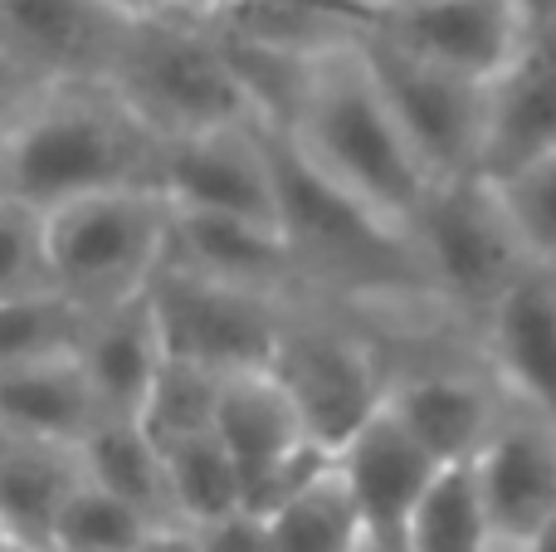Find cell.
<instances>
[{"label":"cell","instance_id":"1","mask_svg":"<svg viewBox=\"0 0 556 552\" xmlns=\"http://www.w3.org/2000/svg\"><path fill=\"white\" fill-rule=\"evenodd\" d=\"M278 137L313 172H323L332 186H342L401 230H410L415 211L434 186L386 108L381 84L362 54V35L317 54L303 103Z\"/></svg>","mask_w":556,"mask_h":552},{"label":"cell","instance_id":"2","mask_svg":"<svg viewBox=\"0 0 556 552\" xmlns=\"http://www.w3.org/2000/svg\"><path fill=\"white\" fill-rule=\"evenodd\" d=\"M156 133L113 84H59L0 147V196L54 211L78 196L156 186Z\"/></svg>","mask_w":556,"mask_h":552},{"label":"cell","instance_id":"3","mask_svg":"<svg viewBox=\"0 0 556 552\" xmlns=\"http://www.w3.org/2000/svg\"><path fill=\"white\" fill-rule=\"evenodd\" d=\"M108 84L152 127L156 142L230 123H260L215 29L191 5L142 10Z\"/></svg>","mask_w":556,"mask_h":552},{"label":"cell","instance_id":"4","mask_svg":"<svg viewBox=\"0 0 556 552\" xmlns=\"http://www.w3.org/2000/svg\"><path fill=\"white\" fill-rule=\"evenodd\" d=\"M415 260L425 269L430 299L440 313L479 328L493 303L513 289L528 269H538L489 176L430 186L425 205L410 221Z\"/></svg>","mask_w":556,"mask_h":552},{"label":"cell","instance_id":"5","mask_svg":"<svg viewBox=\"0 0 556 552\" xmlns=\"http://www.w3.org/2000/svg\"><path fill=\"white\" fill-rule=\"evenodd\" d=\"M166 221L172 201L156 186L78 196L45 211L54 289L84 313L147 293L166 260Z\"/></svg>","mask_w":556,"mask_h":552},{"label":"cell","instance_id":"6","mask_svg":"<svg viewBox=\"0 0 556 552\" xmlns=\"http://www.w3.org/2000/svg\"><path fill=\"white\" fill-rule=\"evenodd\" d=\"M274 381L298 406L307 436L337 450L362 421L386 406L391 362L362 328L342 323L332 303L298 299L269 362Z\"/></svg>","mask_w":556,"mask_h":552},{"label":"cell","instance_id":"7","mask_svg":"<svg viewBox=\"0 0 556 552\" xmlns=\"http://www.w3.org/2000/svg\"><path fill=\"white\" fill-rule=\"evenodd\" d=\"M362 54L371 64L376 84H381V98L391 108L395 127L405 133L410 152L420 156L425 176L434 186L483 176L489 84L405 54V49H395L391 39L371 35V29H362Z\"/></svg>","mask_w":556,"mask_h":552},{"label":"cell","instance_id":"8","mask_svg":"<svg viewBox=\"0 0 556 552\" xmlns=\"http://www.w3.org/2000/svg\"><path fill=\"white\" fill-rule=\"evenodd\" d=\"M156 328L172 357H186L205 372H269L283 323L298 299H278L244 284L201 279L186 269H156L147 284Z\"/></svg>","mask_w":556,"mask_h":552},{"label":"cell","instance_id":"9","mask_svg":"<svg viewBox=\"0 0 556 552\" xmlns=\"http://www.w3.org/2000/svg\"><path fill=\"white\" fill-rule=\"evenodd\" d=\"M142 10L117 0H0V54L39 84H108Z\"/></svg>","mask_w":556,"mask_h":552},{"label":"cell","instance_id":"10","mask_svg":"<svg viewBox=\"0 0 556 552\" xmlns=\"http://www.w3.org/2000/svg\"><path fill=\"white\" fill-rule=\"evenodd\" d=\"M156 191L191 211H225L278 225L274 137L260 123H230L162 142Z\"/></svg>","mask_w":556,"mask_h":552},{"label":"cell","instance_id":"11","mask_svg":"<svg viewBox=\"0 0 556 552\" xmlns=\"http://www.w3.org/2000/svg\"><path fill=\"white\" fill-rule=\"evenodd\" d=\"M366 29L483 84H493L528 45V20L513 0H381Z\"/></svg>","mask_w":556,"mask_h":552},{"label":"cell","instance_id":"12","mask_svg":"<svg viewBox=\"0 0 556 552\" xmlns=\"http://www.w3.org/2000/svg\"><path fill=\"white\" fill-rule=\"evenodd\" d=\"M498 552H522L556 514V421L518 406L498 416L493 436L469 460Z\"/></svg>","mask_w":556,"mask_h":552},{"label":"cell","instance_id":"13","mask_svg":"<svg viewBox=\"0 0 556 552\" xmlns=\"http://www.w3.org/2000/svg\"><path fill=\"white\" fill-rule=\"evenodd\" d=\"M332 465L342 475L346 494H352L356 514L366 524V538L391 552L405 548V528H410L420 499L440 479V460L381 406L371 421L352 430L342 446L332 450Z\"/></svg>","mask_w":556,"mask_h":552},{"label":"cell","instance_id":"14","mask_svg":"<svg viewBox=\"0 0 556 552\" xmlns=\"http://www.w3.org/2000/svg\"><path fill=\"white\" fill-rule=\"evenodd\" d=\"M386 406L440 465H469L508 411V391L498 387L489 362L479 367L425 362V367H391Z\"/></svg>","mask_w":556,"mask_h":552},{"label":"cell","instance_id":"15","mask_svg":"<svg viewBox=\"0 0 556 552\" xmlns=\"http://www.w3.org/2000/svg\"><path fill=\"white\" fill-rule=\"evenodd\" d=\"M162 269H186V274H201V279L244 284V289H264V293H278V299H303L283 230L269 221H250V215L172 205Z\"/></svg>","mask_w":556,"mask_h":552},{"label":"cell","instance_id":"16","mask_svg":"<svg viewBox=\"0 0 556 552\" xmlns=\"http://www.w3.org/2000/svg\"><path fill=\"white\" fill-rule=\"evenodd\" d=\"M479 352L518 406L556 421V269H528L479 323Z\"/></svg>","mask_w":556,"mask_h":552},{"label":"cell","instance_id":"17","mask_svg":"<svg viewBox=\"0 0 556 552\" xmlns=\"http://www.w3.org/2000/svg\"><path fill=\"white\" fill-rule=\"evenodd\" d=\"M74 357L84 367L88 387H93L98 411L137 421L142 397L152 391L156 372L166 362V342H162V328H156L152 299L137 293V299H123L113 309L88 313Z\"/></svg>","mask_w":556,"mask_h":552},{"label":"cell","instance_id":"18","mask_svg":"<svg viewBox=\"0 0 556 552\" xmlns=\"http://www.w3.org/2000/svg\"><path fill=\"white\" fill-rule=\"evenodd\" d=\"M103 421L74 352L0 367V436L35 446H78Z\"/></svg>","mask_w":556,"mask_h":552},{"label":"cell","instance_id":"19","mask_svg":"<svg viewBox=\"0 0 556 552\" xmlns=\"http://www.w3.org/2000/svg\"><path fill=\"white\" fill-rule=\"evenodd\" d=\"M74 455H78L84 479H93L98 489L117 494L123 504H132L137 514L152 518V524H176L166 455L132 416H103L74 446Z\"/></svg>","mask_w":556,"mask_h":552},{"label":"cell","instance_id":"20","mask_svg":"<svg viewBox=\"0 0 556 552\" xmlns=\"http://www.w3.org/2000/svg\"><path fill=\"white\" fill-rule=\"evenodd\" d=\"M78 485L74 446H35V440H5L0 446V524L10 543L49 548L59 509Z\"/></svg>","mask_w":556,"mask_h":552},{"label":"cell","instance_id":"21","mask_svg":"<svg viewBox=\"0 0 556 552\" xmlns=\"http://www.w3.org/2000/svg\"><path fill=\"white\" fill-rule=\"evenodd\" d=\"M264 518H269V552H356L366 543V524L337 465H327L313 485H303Z\"/></svg>","mask_w":556,"mask_h":552},{"label":"cell","instance_id":"22","mask_svg":"<svg viewBox=\"0 0 556 552\" xmlns=\"http://www.w3.org/2000/svg\"><path fill=\"white\" fill-rule=\"evenodd\" d=\"M401 552H498L479 499L473 465H444L430 494L420 499Z\"/></svg>","mask_w":556,"mask_h":552},{"label":"cell","instance_id":"23","mask_svg":"<svg viewBox=\"0 0 556 552\" xmlns=\"http://www.w3.org/2000/svg\"><path fill=\"white\" fill-rule=\"evenodd\" d=\"M162 455H166V479H172L176 524H205V518H220L230 509H244L240 465H235V455L225 450V440L215 430L181 440V446L162 450Z\"/></svg>","mask_w":556,"mask_h":552},{"label":"cell","instance_id":"24","mask_svg":"<svg viewBox=\"0 0 556 552\" xmlns=\"http://www.w3.org/2000/svg\"><path fill=\"white\" fill-rule=\"evenodd\" d=\"M220 381H225L220 372H205V367H195V362L166 352L152 391L142 397L137 426H142L162 450L181 446V440H191V436H205V430H215Z\"/></svg>","mask_w":556,"mask_h":552},{"label":"cell","instance_id":"25","mask_svg":"<svg viewBox=\"0 0 556 552\" xmlns=\"http://www.w3.org/2000/svg\"><path fill=\"white\" fill-rule=\"evenodd\" d=\"M152 528H166V524H152L132 504H123L117 494L84 479V469H78V485L64 499V509H59V524L49 543L68 552H132Z\"/></svg>","mask_w":556,"mask_h":552},{"label":"cell","instance_id":"26","mask_svg":"<svg viewBox=\"0 0 556 552\" xmlns=\"http://www.w3.org/2000/svg\"><path fill=\"white\" fill-rule=\"evenodd\" d=\"M59 293L49 269V225L45 211L0 196V303Z\"/></svg>","mask_w":556,"mask_h":552},{"label":"cell","instance_id":"27","mask_svg":"<svg viewBox=\"0 0 556 552\" xmlns=\"http://www.w3.org/2000/svg\"><path fill=\"white\" fill-rule=\"evenodd\" d=\"M508 205L513 225H518L522 244H528L532 264L542 269H556V152L528 162L522 172L493 181Z\"/></svg>","mask_w":556,"mask_h":552},{"label":"cell","instance_id":"28","mask_svg":"<svg viewBox=\"0 0 556 552\" xmlns=\"http://www.w3.org/2000/svg\"><path fill=\"white\" fill-rule=\"evenodd\" d=\"M195 538V552H269V518L254 509H230L205 524H186Z\"/></svg>","mask_w":556,"mask_h":552},{"label":"cell","instance_id":"29","mask_svg":"<svg viewBox=\"0 0 556 552\" xmlns=\"http://www.w3.org/2000/svg\"><path fill=\"white\" fill-rule=\"evenodd\" d=\"M49 84H39L35 74H25L20 64H10L5 54H0V147H5V137L15 133L20 123H25V113L45 98Z\"/></svg>","mask_w":556,"mask_h":552},{"label":"cell","instance_id":"30","mask_svg":"<svg viewBox=\"0 0 556 552\" xmlns=\"http://www.w3.org/2000/svg\"><path fill=\"white\" fill-rule=\"evenodd\" d=\"M132 552H195V538L186 524H166V528H152Z\"/></svg>","mask_w":556,"mask_h":552},{"label":"cell","instance_id":"31","mask_svg":"<svg viewBox=\"0 0 556 552\" xmlns=\"http://www.w3.org/2000/svg\"><path fill=\"white\" fill-rule=\"evenodd\" d=\"M513 5H518V10H522V20H528V35L556 20V0H513Z\"/></svg>","mask_w":556,"mask_h":552},{"label":"cell","instance_id":"32","mask_svg":"<svg viewBox=\"0 0 556 552\" xmlns=\"http://www.w3.org/2000/svg\"><path fill=\"white\" fill-rule=\"evenodd\" d=\"M522 552H556V514H552L547 524L538 528V534H532V543L522 548Z\"/></svg>","mask_w":556,"mask_h":552},{"label":"cell","instance_id":"33","mask_svg":"<svg viewBox=\"0 0 556 552\" xmlns=\"http://www.w3.org/2000/svg\"><path fill=\"white\" fill-rule=\"evenodd\" d=\"M117 5H127V10H152L156 0H117Z\"/></svg>","mask_w":556,"mask_h":552},{"label":"cell","instance_id":"34","mask_svg":"<svg viewBox=\"0 0 556 552\" xmlns=\"http://www.w3.org/2000/svg\"><path fill=\"white\" fill-rule=\"evenodd\" d=\"M356 552H391V548H381V543H371V538H366V543L356 548Z\"/></svg>","mask_w":556,"mask_h":552},{"label":"cell","instance_id":"35","mask_svg":"<svg viewBox=\"0 0 556 552\" xmlns=\"http://www.w3.org/2000/svg\"><path fill=\"white\" fill-rule=\"evenodd\" d=\"M10 543V534H5V524H0V548H5Z\"/></svg>","mask_w":556,"mask_h":552},{"label":"cell","instance_id":"36","mask_svg":"<svg viewBox=\"0 0 556 552\" xmlns=\"http://www.w3.org/2000/svg\"><path fill=\"white\" fill-rule=\"evenodd\" d=\"M35 552H68V548H54V543H49V548H35Z\"/></svg>","mask_w":556,"mask_h":552}]
</instances>
